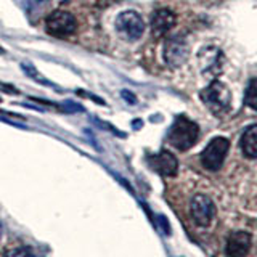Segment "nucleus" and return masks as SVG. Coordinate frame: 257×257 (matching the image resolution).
<instances>
[{
    "label": "nucleus",
    "instance_id": "5",
    "mask_svg": "<svg viewBox=\"0 0 257 257\" xmlns=\"http://www.w3.org/2000/svg\"><path fill=\"white\" fill-rule=\"evenodd\" d=\"M76 29H77V21L69 12L56 10L48 15L45 20V31L52 37L68 39L74 34Z\"/></svg>",
    "mask_w": 257,
    "mask_h": 257
},
{
    "label": "nucleus",
    "instance_id": "1",
    "mask_svg": "<svg viewBox=\"0 0 257 257\" xmlns=\"http://www.w3.org/2000/svg\"><path fill=\"white\" fill-rule=\"evenodd\" d=\"M199 137V127L196 122H193L187 116H179L167 134V140L174 148L180 151L190 150L193 145L198 142Z\"/></svg>",
    "mask_w": 257,
    "mask_h": 257
},
{
    "label": "nucleus",
    "instance_id": "21",
    "mask_svg": "<svg viewBox=\"0 0 257 257\" xmlns=\"http://www.w3.org/2000/svg\"><path fill=\"white\" fill-rule=\"evenodd\" d=\"M0 101H2V100H0Z\"/></svg>",
    "mask_w": 257,
    "mask_h": 257
},
{
    "label": "nucleus",
    "instance_id": "8",
    "mask_svg": "<svg viewBox=\"0 0 257 257\" xmlns=\"http://www.w3.org/2000/svg\"><path fill=\"white\" fill-rule=\"evenodd\" d=\"M199 66L203 74L207 77H215L217 74H220L222 66H223V55L217 47L207 45L203 47L198 53Z\"/></svg>",
    "mask_w": 257,
    "mask_h": 257
},
{
    "label": "nucleus",
    "instance_id": "9",
    "mask_svg": "<svg viewBox=\"0 0 257 257\" xmlns=\"http://www.w3.org/2000/svg\"><path fill=\"white\" fill-rule=\"evenodd\" d=\"M252 236L244 230L231 231L225 241V255L227 257H246L251 251Z\"/></svg>",
    "mask_w": 257,
    "mask_h": 257
},
{
    "label": "nucleus",
    "instance_id": "10",
    "mask_svg": "<svg viewBox=\"0 0 257 257\" xmlns=\"http://www.w3.org/2000/svg\"><path fill=\"white\" fill-rule=\"evenodd\" d=\"M148 164L153 171L163 177H174L179 171V161L167 150H161L156 155H150Z\"/></svg>",
    "mask_w": 257,
    "mask_h": 257
},
{
    "label": "nucleus",
    "instance_id": "3",
    "mask_svg": "<svg viewBox=\"0 0 257 257\" xmlns=\"http://www.w3.org/2000/svg\"><path fill=\"white\" fill-rule=\"evenodd\" d=\"M217 209L214 201L204 193H196L190 201V217L198 228H209L215 220Z\"/></svg>",
    "mask_w": 257,
    "mask_h": 257
},
{
    "label": "nucleus",
    "instance_id": "18",
    "mask_svg": "<svg viewBox=\"0 0 257 257\" xmlns=\"http://www.w3.org/2000/svg\"><path fill=\"white\" fill-rule=\"evenodd\" d=\"M0 238H2V223H0Z\"/></svg>",
    "mask_w": 257,
    "mask_h": 257
},
{
    "label": "nucleus",
    "instance_id": "20",
    "mask_svg": "<svg viewBox=\"0 0 257 257\" xmlns=\"http://www.w3.org/2000/svg\"><path fill=\"white\" fill-rule=\"evenodd\" d=\"M40 2H45V0H40Z\"/></svg>",
    "mask_w": 257,
    "mask_h": 257
},
{
    "label": "nucleus",
    "instance_id": "15",
    "mask_svg": "<svg viewBox=\"0 0 257 257\" xmlns=\"http://www.w3.org/2000/svg\"><path fill=\"white\" fill-rule=\"evenodd\" d=\"M5 257H36L32 249L28 246H15L5 252Z\"/></svg>",
    "mask_w": 257,
    "mask_h": 257
},
{
    "label": "nucleus",
    "instance_id": "4",
    "mask_svg": "<svg viewBox=\"0 0 257 257\" xmlns=\"http://www.w3.org/2000/svg\"><path fill=\"white\" fill-rule=\"evenodd\" d=\"M230 142L225 137H214V139L207 143V147L201 153V164L207 171H219L223 166V161L228 155Z\"/></svg>",
    "mask_w": 257,
    "mask_h": 257
},
{
    "label": "nucleus",
    "instance_id": "12",
    "mask_svg": "<svg viewBox=\"0 0 257 257\" xmlns=\"http://www.w3.org/2000/svg\"><path fill=\"white\" fill-rule=\"evenodd\" d=\"M241 151L247 158H257V124L249 125L241 135Z\"/></svg>",
    "mask_w": 257,
    "mask_h": 257
},
{
    "label": "nucleus",
    "instance_id": "13",
    "mask_svg": "<svg viewBox=\"0 0 257 257\" xmlns=\"http://www.w3.org/2000/svg\"><path fill=\"white\" fill-rule=\"evenodd\" d=\"M21 68H23V71H24V74H26L28 77H31L32 80H36L37 84H42V85H47V87H50V88H53V90H56V92H61V88H58V87H55V84L53 82H50L47 77H44L40 72L32 66L31 63H28V61H24V63H21Z\"/></svg>",
    "mask_w": 257,
    "mask_h": 257
},
{
    "label": "nucleus",
    "instance_id": "2",
    "mask_svg": "<svg viewBox=\"0 0 257 257\" xmlns=\"http://www.w3.org/2000/svg\"><path fill=\"white\" fill-rule=\"evenodd\" d=\"M199 96L201 101L206 104V108L215 116L227 114L231 108V92L220 80H214L211 85L201 90Z\"/></svg>",
    "mask_w": 257,
    "mask_h": 257
},
{
    "label": "nucleus",
    "instance_id": "11",
    "mask_svg": "<svg viewBox=\"0 0 257 257\" xmlns=\"http://www.w3.org/2000/svg\"><path fill=\"white\" fill-rule=\"evenodd\" d=\"M177 23V16L169 8H158L151 15V31L156 37H163L171 32Z\"/></svg>",
    "mask_w": 257,
    "mask_h": 257
},
{
    "label": "nucleus",
    "instance_id": "19",
    "mask_svg": "<svg viewBox=\"0 0 257 257\" xmlns=\"http://www.w3.org/2000/svg\"><path fill=\"white\" fill-rule=\"evenodd\" d=\"M0 53H4V50H2V48H0Z\"/></svg>",
    "mask_w": 257,
    "mask_h": 257
},
{
    "label": "nucleus",
    "instance_id": "17",
    "mask_svg": "<svg viewBox=\"0 0 257 257\" xmlns=\"http://www.w3.org/2000/svg\"><path fill=\"white\" fill-rule=\"evenodd\" d=\"M79 95H84V96H90V100L92 101H95V103H100V104H104V101L100 98V96H95V95H90V93H88V92H82V90H79L77 92Z\"/></svg>",
    "mask_w": 257,
    "mask_h": 257
},
{
    "label": "nucleus",
    "instance_id": "14",
    "mask_svg": "<svg viewBox=\"0 0 257 257\" xmlns=\"http://www.w3.org/2000/svg\"><path fill=\"white\" fill-rule=\"evenodd\" d=\"M244 104L251 109L257 111V79L249 80L244 93Z\"/></svg>",
    "mask_w": 257,
    "mask_h": 257
},
{
    "label": "nucleus",
    "instance_id": "7",
    "mask_svg": "<svg viewBox=\"0 0 257 257\" xmlns=\"http://www.w3.org/2000/svg\"><path fill=\"white\" fill-rule=\"evenodd\" d=\"M190 47L183 36H172L164 44V61L171 68H180L188 60Z\"/></svg>",
    "mask_w": 257,
    "mask_h": 257
},
{
    "label": "nucleus",
    "instance_id": "6",
    "mask_svg": "<svg viewBox=\"0 0 257 257\" xmlns=\"http://www.w3.org/2000/svg\"><path fill=\"white\" fill-rule=\"evenodd\" d=\"M116 31H117V34H120L125 40H137V39H140L145 32V23L142 20V16L137 12L127 10L117 15Z\"/></svg>",
    "mask_w": 257,
    "mask_h": 257
},
{
    "label": "nucleus",
    "instance_id": "16",
    "mask_svg": "<svg viewBox=\"0 0 257 257\" xmlns=\"http://www.w3.org/2000/svg\"><path fill=\"white\" fill-rule=\"evenodd\" d=\"M122 96L125 98V101H128L131 104L137 103V98H135V95L132 92H128V90H122Z\"/></svg>",
    "mask_w": 257,
    "mask_h": 257
}]
</instances>
